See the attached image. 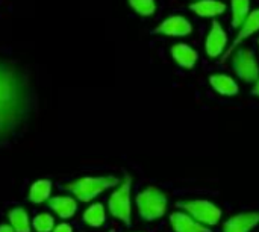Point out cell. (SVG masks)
Masks as SVG:
<instances>
[{
    "label": "cell",
    "mask_w": 259,
    "mask_h": 232,
    "mask_svg": "<svg viewBox=\"0 0 259 232\" xmlns=\"http://www.w3.org/2000/svg\"><path fill=\"white\" fill-rule=\"evenodd\" d=\"M30 102V85L26 74L12 62L0 59V143L24 123Z\"/></svg>",
    "instance_id": "obj_1"
},
{
    "label": "cell",
    "mask_w": 259,
    "mask_h": 232,
    "mask_svg": "<svg viewBox=\"0 0 259 232\" xmlns=\"http://www.w3.org/2000/svg\"><path fill=\"white\" fill-rule=\"evenodd\" d=\"M120 184L115 176H85L65 185V190L71 191L80 202H91L103 191L114 188Z\"/></svg>",
    "instance_id": "obj_2"
},
{
    "label": "cell",
    "mask_w": 259,
    "mask_h": 232,
    "mask_svg": "<svg viewBox=\"0 0 259 232\" xmlns=\"http://www.w3.org/2000/svg\"><path fill=\"white\" fill-rule=\"evenodd\" d=\"M191 32L193 24L184 15H170L153 29V33L165 36H187Z\"/></svg>",
    "instance_id": "obj_8"
},
{
    "label": "cell",
    "mask_w": 259,
    "mask_h": 232,
    "mask_svg": "<svg viewBox=\"0 0 259 232\" xmlns=\"http://www.w3.org/2000/svg\"><path fill=\"white\" fill-rule=\"evenodd\" d=\"M190 9L199 17H219L226 12V5L220 0H196Z\"/></svg>",
    "instance_id": "obj_14"
},
{
    "label": "cell",
    "mask_w": 259,
    "mask_h": 232,
    "mask_svg": "<svg viewBox=\"0 0 259 232\" xmlns=\"http://www.w3.org/2000/svg\"><path fill=\"white\" fill-rule=\"evenodd\" d=\"M232 70L246 84H255L259 79V65L252 49L241 47L232 55Z\"/></svg>",
    "instance_id": "obj_6"
},
{
    "label": "cell",
    "mask_w": 259,
    "mask_h": 232,
    "mask_svg": "<svg viewBox=\"0 0 259 232\" xmlns=\"http://www.w3.org/2000/svg\"><path fill=\"white\" fill-rule=\"evenodd\" d=\"M109 232H115V229H111V231H109Z\"/></svg>",
    "instance_id": "obj_25"
},
{
    "label": "cell",
    "mask_w": 259,
    "mask_h": 232,
    "mask_svg": "<svg viewBox=\"0 0 259 232\" xmlns=\"http://www.w3.org/2000/svg\"><path fill=\"white\" fill-rule=\"evenodd\" d=\"M105 220H106V211L102 204H93L83 213V222L93 228L102 226Z\"/></svg>",
    "instance_id": "obj_18"
},
{
    "label": "cell",
    "mask_w": 259,
    "mask_h": 232,
    "mask_svg": "<svg viewBox=\"0 0 259 232\" xmlns=\"http://www.w3.org/2000/svg\"><path fill=\"white\" fill-rule=\"evenodd\" d=\"M131 193H132V178L131 175H124L117 188L109 198L108 208L112 217L123 222L124 225L132 223V205H131Z\"/></svg>",
    "instance_id": "obj_4"
},
{
    "label": "cell",
    "mask_w": 259,
    "mask_h": 232,
    "mask_svg": "<svg viewBox=\"0 0 259 232\" xmlns=\"http://www.w3.org/2000/svg\"><path fill=\"white\" fill-rule=\"evenodd\" d=\"M170 53H171L173 61H175L179 67H182V68H185V70L194 68V65H196L197 61H199V53H197L191 46H188V44H185V43H178V44H175V46L170 49Z\"/></svg>",
    "instance_id": "obj_11"
},
{
    "label": "cell",
    "mask_w": 259,
    "mask_h": 232,
    "mask_svg": "<svg viewBox=\"0 0 259 232\" xmlns=\"http://www.w3.org/2000/svg\"><path fill=\"white\" fill-rule=\"evenodd\" d=\"M176 207L181 211H185L190 214L194 220L205 226H215L222 220V210L205 199H190V201H179Z\"/></svg>",
    "instance_id": "obj_5"
},
{
    "label": "cell",
    "mask_w": 259,
    "mask_h": 232,
    "mask_svg": "<svg viewBox=\"0 0 259 232\" xmlns=\"http://www.w3.org/2000/svg\"><path fill=\"white\" fill-rule=\"evenodd\" d=\"M49 207L59 217L70 219V217L74 216V213L77 210V202L73 198H68V196H58V198H52L49 201Z\"/></svg>",
    "instance_id": "obj_15"
},
{
    "label": "cell",
    "mask_w": 259,
    "mask_h": 232,
    "mask_svg": "<svg viewBox=\"0 0 259 232\" xmlns=\"http://www.w3.org/2000/svg\"><path fill=\"white\" fill-rule=\"evenodd\" d=\"M50 193H52V182L47 179H39L30 185L29 201L32 204H42L50 198Z\"/></svg>",
    "instance_id": "obj_16"
},
{
    "label": "cell",
    "mask_w": 259,
    "mask_h": 232,
    "mask_svg": "<svg viewBox=\"0 0 259 232\" xmlns=\"http://www.w3.org/2000/svg\"><path fill=\"white\" fill-rule=\"evenodd\" d=\"M137 207L140 217L146 222H153L167 213L168 199L164 191L158 187H147L137 196Z\"/></svg>",
    "instance_id": "obj_3"
},
{
    "label": "cell",
    "mask_w": 259,
    "mask_h": 232,
    "mask_svg": "<svg viewBox=\"0 0 259 232\" xmlns=\"http://www.w3.org/2000/svg\"><path fill=\"white\" fill-rule=\"evenodd\" d=\"M209 85L215 93H219L222 96H237L240 91V87L235 82V79L228 74H222V73L211 74Z\"/></svg>",
    "instance_id": "obj_13"
},
{
    "label": "cell",
    "mask_w": 259,
    "mask_h": 232,
    "mask_svg": "<svg viewBox=\"0 0 259 232\" xmlns=\"http://www.w3.org/2000/svg\"><path fill=\"white\" fill-rule=\"evenodd\" d=\"M252 94L253 96H258L259 97V79L253 84V88H252Z\"/></svg>",
    "instance_id": "obj_24"
},
{
    "label": "cell",
    "mask_w": 259,
    "mask_h": 232,
    "mask_svg": "<svg viewBox=\"0 0 259 232\" xmlns=\"http://www.w3.org/2000/svg\"><path fill=\"white\" fill-rule=\"evenodd\" d=\"M131 8L143 17H150L156 12V2L155 0H127Z\"/></svg>",
    "instance_id": "obj_20"
},
{
    "label": "cell",
    "mask_w": 259,
    "mask_h": 232,
    "mask_svg": "<svg viewBox=\"0 0 259 232\" xmlns=\"http://www.w3.org/2000/svg\"><path fill=\"white\" fill-rule=\"evenodd\" d=\"M53 232H73V229H71V226H70V225H67V223H61V225H58V226H55V228H53Z\"/></svg>",
    "instance_id": "obj_22"
},
{
    "label": "cell",
    "mask_w": 259,
    "mask_h": 232,
    "mask_svg": "<svg viewBox=\"0 0 259 232\" xmlns=\"http://www.w3.org/2000/svg\"><path fill=\"white\" fill-rule=\"evenodd\" d=\"M258 44H259V40H258Z\"/></svg>",
    "instance_id": "obj_26"
},
{
    "label": "cell",
    "mask_w": 259,
    "mask_h": 232,
    "mask_svg": "<svg viewBox=\"0 0 259 232\" xmlns=\"http://www.w3.org/2000/svg\"><path fill=\"white\" fill-rule=\"evenodd\" d=\"M33 228L36 232H50L53 231L55 228V220L50 214L47 213H42V214H38L35 219H33Z\"/></svg>",
    "instance_id": "obj_21"
},
{
    "label": "cell",
    "mask_w": 259,
    "mask_h": 232,
    "mask_svg": "<svg viewBox=\"0 0 259 232\" xmlns=\"http://www.w3.org/2000/svg\"><path fill=\"white\" fill-rule=\"evenodd\" d=\"M226 49H228V33L219 20H212L211 29H209L206 40H205L206 55L209 58L215 59L220 55H223L226 52Z\"/></svg>",
    "instance_id": "obj_7"
},
{
    "label": "cell",
    "mask_w": 259,
    "mask_h": 232,
    "mask_svg": "<svg viewBox=\"0 0 259 232\" xmlns=\"http://www.w3.org/2000/svg\"><path fill=\"white\" fill-rule=\"evenodd\" d=\"M232 27L240 29L250 14V0H231Z\"/></svg>",
    "instance_id": "obj_17"
},
{
    "label": "cell",
    "mask_w": 259,
    "mask_h": 232,
    "mask_svg": "<svg viewBox=\"0 0 259 232\" xmlns=\"http://www.w3.org/2000/svg\"><path fill=\"white\" fill-rule=\"evenodd\" d=\"M259 225V211L240 213L223 223V232H250Z\"/></svg>",
    "instance_id": "obj_10"
},
{
    "label": "cell",
    "mask_w": 259,
    "mask_h": 232,
    "mask_svg": "<svg viewBox=\"0 0 259 232\" xmlns=\"http://www.w3.org/2000/svg\"><path fill=\"white\" fill-rule=\"evenodd\" d=\"M11 226L15 229V232H30V220L29 214L24 208H14L8 214Z\"/></svg>",
    "instance_id": "obj_19"
},
{
    "label": "cell",
    "mask_w": 259,
    "mask_h": 232,
    "mask_svg": "<svg viewBox=\"0 0 259 232\" xmlns=\"http://www.w3.org/2000/svg\"><path fill=\"white\" fill-rule=\"evenodd\" d=\"M259 32V9H255L249 14V17L246 18V21L241 24V27L238 29V33L234 40V43L226 49V52L223 53V58L222 61H226L234 52H235V47H238L244 40L250 38L253 33Z\"/></svg>",
    "instance_id": "obj_9"
},
{
    "label": "cell",
    "mask_w": 259,
    "mask_h": 232,
    "mask_svg": "<svg viewBox=\"0 0 259 232\" xmlns=\"http://www.w3.org/2000/svg\"><path fill=\"white\" fill-rule=\"evenodd\" d=\"M170 223L175 232H211V229L194 220L185 211H176L170 216Z\"/></svg>",
    "instance_id": "obj_12"
},
{
    "label": "cell",
    "mask_w": 259,
    "mask_h": 232,
    "mask_svg": "<svg viewBox=\"0 0 259 232\" xmlns=\"http://www.w3.org/2000/svg\"><path fill=\"white\" fill-rule=\"evenodd\" d=\"M0 232H15V229L11 225H2L0 226Z\"/></svg>",
    "instance_id": "obj_23"
}]
</instances>
